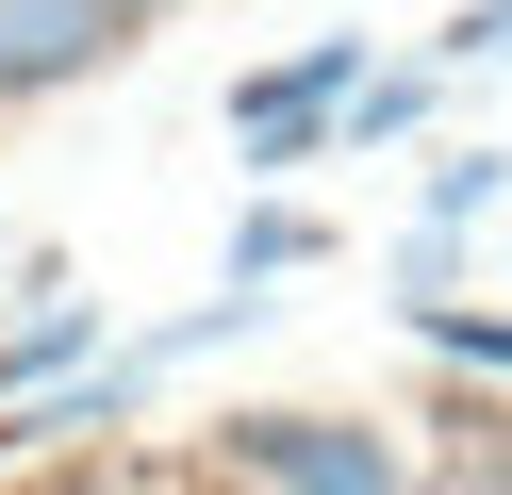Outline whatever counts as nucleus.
Returning <instances> with one entry per match:
<instances>
[{"instance_id": "obj_3", "label": "nucleus", "mask_w": 512, "mask_h": 495, "mask_svg": "<svg viewBox=\"0 0 512 495\" xmlns=\"http://www.w3.org/2000/svg\"><path fill=\"white\" fill-rule=\"evenodd\" d=\"M83 347H100V297L34 281V314H0V396H34V380H67Z\"/></svg>"}, {"instance_id": "obj_11", "label": "nucleus", "mask_w": 512, "mask_h": 495, "mask_svg": "<svg viewBox=\"0 0 512 495\" xmlns=\"http://www.w3.org/2000/svg\"><path fill=\"white\" fill-rule=\"evenodd\" d=\"M199 495H265V479H199Z\"/></svg>"}, {"instance_id": "obj_4", "label": "nucleus", "mask_w": 512, "mask_h": 495, "mask_svg": "<svg viewBox=\"0 0 512 495\" xmlns=\"http://www.w3.org/2000/svg\"><path fill=\"white\" fill-rule=\"evenodd\" d=\"M314 248H331V231H314L298 198H248V215H232V264H215V281H248V297H265V281H298Z\"/></svg>"}, {"instance_id": "obj_9", "label": "nucleus", "mask_w": 512, "mask_h": 495, "mask_svg": "<svg viewBox=\"0 0 512 495\" xmlns=\"http://www.w3.org/2000/svg\"><path fill=\"white\" fill-rule=\"evenodd\" d=\"M413 495H479V479H413Z\"/></svg>"}, {"instance_id": "obj_8", "label": "nucleus", "mask_w": 512, "mask_h": 495, "mask_svg": "<svg viewBox=\"0 0 512 495\" xmlns=\"http://www.w3.org/2000/svg\"><path fill=\"white\" fill-rule=\"evenodd\" d=\"M446 66H512V0H463L446 17Z\"/></svg>"}, {"instance_id": "obj_5", "label": "nucleus", "mask_w": 512, "mask_h": 495, "mask_svg": "<svg viewBox=\"0 0 512 495\" xmlns=\"http://www.w3.org/2000/svg\"><path fill=\"white\" fill-rule=\"evenodd\" d=\"M496 198H512V149H430V231L496 215Z\"/></svg>"}, {"instance_id": "obj_13", "label": "nucleus", "mask_w": 512, "mask_h": 495, "mask_svg": "<svg viewBox=\"0 0 512 495\" xmlns=\"http://www.w3.org/2000/svg\"><path fill=\"white\" fill-rule=\"evenodd\" d=\"M133 17H149V0H133Z\"/></svg>"}, {"instance_id": "obj_12", "label": "nucleus", "mask_w": 512, "mask_h": 495, "mask_svg": "<svg viewBox=\"0 0 512 495\" xmlns=\"http://www.w3.org/2000/svg\"><path fill=\"white\" fill-rule=\"evenodd\" d=\"M479 495H512V479H479Z\"/></svg>"}, {"instance_id": "obj_6", "label": "nucleus", "mask_w": 512, "mask_h": 495, "mask_svg": "<svg viewBox=\"0 0 512 495\" xmlns=\"http://www.w3.org/2000/svg\"><path fill=\"white\" fill-rule=\"evenodd\" d=\"M413 330H430L446 363H496V380H512V314H479V297H446V314H413Z\"/></svg>"}, {"instance_id": "obj_10", "label": "nucleus", "mask_w": 512, "mask_h": 495, "mask_svg": "<svg viewBox=\"0 0 512 495\" xmlns=\"http://www.w3.org/2000/svg\"><path fill=\"white\" fill-rule=\"evenodd\" d=\"M34 495H100V479H34Z\"/></svg>"}, {"instance_id": "obj_2", "label": "nucleus", "mask_w": 512, "mask_h": 495, "mask_svg": "<svg viewBox=\"0 0 512 495\" xmlns=\"http://www.w3.org/2000/svg\"><path fill=\"white\" fill-rule=\"evenodd\" d=\"M133 0H0V83H83Z\"/></svg>"}, {"instance_id": "obj_1", "label": "nucleus", "mask_w": 512, "mask_h": 495, "mask_svg": "<svg viewBox=\"0 0 512 495\" xmlns=\"http://www.w3.org/2000/svg\"><path fill=\"white\" fill-rule=\"evenodd\" d=\"M232 479H265V495H413V462L364 413H232Z\"/></svg>"}, {"instance_id": "obj_7", "label": "nucleus", "mask_w": 512, "mask_h": 495, "mask_svg": "<svg viewBox=\"0 0 512 495\" xmlns=\"http://www.w3.org/2000/svg\"><path fill=\"white\" fill-rule=\"evenodd\" d=\"M413 116H430V66H380V83L347 99V149H364V132H413Z\"/></svg>"}]
</instances>
